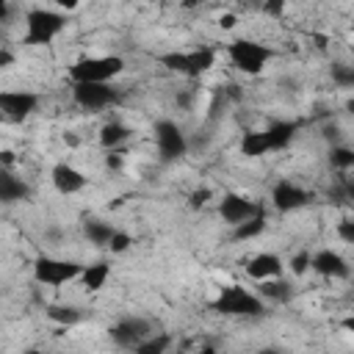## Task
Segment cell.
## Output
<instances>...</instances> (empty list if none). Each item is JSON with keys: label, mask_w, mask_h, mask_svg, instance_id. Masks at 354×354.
Returning a JSON list of instances; mask_svg holds the SVG:
<instances>
[{"label": "cell", "mask_w": 354, "mask_h": 354, "mask_svg": "<svg viewBox=\"0 0 354 354\" xmlns=\"http://www.w3.org/2000/svg\"><path fill=\"white\" fill-rule=\"evenodd\" d=\"M108 332H111V340L116 346H122V348H136L141 340H147L149 335H155L152 332V324L147 318H141V315H127V318L116 321Z\"/></svg>", "instance_id": "10"}, {"label": "cell", "mask_w": 354, "mask_h": 354, "mask_svg": "<svg viewBox=\"0 0 354 354\" xmlns=\"http://www.w3.org/2000/svg\"><path fill=\"white\" fill-rule=\"evenodd\" d=\"M332 83L340 86V88H354V66L332 64Z\"/></svg>", "instance_id": "27"}, {"label": "cell", "mask_w": 354, "mask_h": 354, "mask_svg": "<svg viewBox=\"0 0 354 354\" xmlns=\"http://www.w3.org/2000/svg\"><path fill=\"white\" fill-rule=\"evenodd\" d=\"M80 274H83V266L75 260H64V257H53V254H39L33 260V279L39 285L61 288V285L77 279Z\"/></svg>", "instance_id": "6"}, {"label": "cell", "mask_w": 354, "mask_h": 354, "mask_svg": "<svg viewBox=\"0 0 354 354\" xmlns=\"http://www.w3.org/2000/svg\"><path fill=\"white\" fill-rule=\"evenodd\" d=\"M199 354H216V348H213V346H202Z\"/></svg>", "instance_id": "39"}, {"label": "cell", "mask_w": 354, "mask_h": 354, "mask_svg": "<svg viewBox=\"0 0 354 354\" xmlns=\"http://www.w3.org/2000/svg\"><path fill=\"white\" fill-rule=\"evenodd\" d=\"M257 354H279V351H277V348H271V346H268V348H260V351H257Z\"/></svg>", "instance_id": "40"}, {"label": "cell", "mask_w": 354, "mask_h": 354, "mask_svg": "<svg viewBox=\"0 0 354 354\" xmlns=\"http://www.w3.org/2000/svg\"><path fill=\"white\" fill-rule=\"evenodd\" d=\"M257 296L263 299V301H274V304H285V301H290V296H293V288L285 282V279H266V282H260L257 285Z\"/></svg>", "instance_id": "20"}, {"label": "cell", "mask_w": 354, "mask_h": 354, "mask_svg": "<svg viewBox=\"0 0 354 354\" xmlns=\"http://www.w3.org/2000/svg\"><path fill=\"white\" fill-rule=\"evenodd\" d=\"M124 72V61L119 55H86L69 66L72 83H111Z\"/></svg>", "instance_id": "3"}, {"label": "cell", "mask_w": 354, "mask_h": 354, "mask_svg": "<svg viewBox=\"0 0 354 354\" xmlns=\"http://www.w3.org/2000/svg\"><path fill=\"white\" fill-rule=\"evenodd\" d=\"M44 315L53 324H58V326H77L86 318V313L77 304H47L44 307Z\"/></svg>", "instance_id": "18"}, {"label": "cell", "mask_w": 354, "mask_h": 354, "mask_svg": "<svg viewBox=\"0 0 354 354\" xmlns=\"http://www.w3.org/2000/svg\"><path fill=\"white\" fill-rule=\"evenodd\" d=\"M105 163H108V169H119V166H122V155H119V152H111Z\"/></svg>", "instance_id": "35"}, {"label": "cell", "mask_w": 354, "mask_h": 354, "mask_svg": "<svg viewBox=\"0 0 354 354\" xmlns=\"http://www.w3.org/2000/svg\"><path fill=\"white\" fill-rule=\"evenodd\" d=\"M310 263H313V254H310L307 249H299V252L288 260V266H290V274H293V277H304V274L310 271Z\"/></svg>", "instance_id": "28"}, {"label": "cell", "mask_w": 354, "mask_h": 354, "mask_svg": "<svg viewBox=\"0 0 354 354\" xmlns=\"http://www.w3.org/2000/svg\"><path fill=\"white\" fill-rule=\"evenodd\" d=\"M66 28V17L55 8H30L25 14V44H50L61 30Z\"/></svg>", "instance_id": "4"}, {"label": "cell", "mask_w": 354, "mask_h": 354, "mask_svg": "<svg viewBox=\"0 0 354 354\" xmlns=\"http://www.w3.org/2000/svg\"><path fill=\"white\" fill-rule=\"evenodd\" d=\"M169 348H171V335L155 332V335H149L147 340H141V343L133 348V354H169Z\"/></svg>", "instance_id": "25"}, {"label": "cell", "mask_w": 354, "mask_h": 354, "mask_svg": "<svg viewBox=\"0 0 354 354\" xmlns=\"http://www.w3.org/2000/svg\"><path fill=\"white\" fill-rule=\"evenodd\" d=\"M127 138H130V127L122 124V122H105V124L100 127V144H102L108 152H116Z\"/></svg>", "instance_id": "21"}, {"label": "cell", "mask_w": 354, "mask_h": 354, "mask_svg": "<svg viewBox=\"0 0 354 354\" xmlns=\"http://www.w3.org/2000/svg\"><path fill=\"white\" fill-rule=\"evenodd\" d=\"M260 207H263V202H257V199H252V196H246V194L230 191V194H224L221 202H218V216H221L227 224L238 227V224L249 221Z\"/></svg>", "instance_id": "9"}, {"label": "cell", "mask_w": 354, "mask_h": 354, "mask_svg": "<svg viewBox=\"0 0 354 354\" xmlns=\"http://www.w3.org/2000/svg\"><path fill=\"white\" fill-rule=\"evenodd\" d=\"M158 64L174 75L183 77H199L213 69L216 64V50L213 47H194V50H169L158 55Z\"/></svg>", "instance_id": "1"}, {"label": "cell", "mask_w": 354, "mask_h": 354, "mask_svg": "<svg viewBox=\"0 0 354 354\" xmlns=\"http://www.w3.org/2000/svg\"><path fill=\"white\" fill-rule=\"evenodd\" d=\"M108 277H111V263H105V260H97V263H91V266H83V274H80L83 288L91 290V293L102 290L105 282H108Z\"/></svg>", "instance_id": "19"}, {"label": "cell", "mask_w": 354, "mask_h": 354, "mask_svg": "<svg viewBox=\"0 0 354 354\" xmlns=\"http://www.w3.org/2000/svg\"><path fill=\"white\" fill-rule=\"evenodd\" d=\"M337 235H340L346 243H354V224H351V218H346V221L337 224Z\"/></svg>", "instance_id": "31"}, {"label": "cell", "mask_w": 354, "mask_h": 354, "mask_svg": "<svg viewBox=\"0 0 354 354\" xmlns=\"http://www.w3.org/2000/svg\"><path fill=\"white\" fill-rule=\"evenodd\" d=\"M263 230H266V205H263V207H260L249 221H243V224L232 227V238H235V241H249V238L263 235Z\"/></svg>", "instance_id": "23"}, {"label": "cell", "mask_w": 354, "mask_h": 354, "mask_svg": "<svg viewBox=\"0 0 354 354\" xmlns=\"http://www.w3.org/2000/svg\"><path fill=\"white\" fill-rule=\"evenodd\" d=\"M72 100L83 111H102L119 102V91L111 83H72Z\"/></svg>", "instance_id": "8"}, {"label": "cell", "mask_w": 354, "mask_h": 354, "mask_svg": "<svg viewBox=\"0 0 354 354\" xmlns=\"http://www.w3.org/2000/svg\"><path fill=\"white\" fill-rule=\"evenodd\" d=\"M227 55L243 75H260L266 64L274 58V50L254 39H235L227 44Z\"/></svg>", "instance_id": "5"}, {"label": "cell", "mask_w": 354, "mask_h": 354, "mask_svg": "<svg viewBox=\"0 0 354 354\" xmlns=\"http://www.w3.org/2000/svg\"><path fill=\"white\" fill-rule=\"evenodd\" d=\"M340 326H343L346 332H354V315H348V318H343V321H340Z\"/></svg>", "instance_id": "36"}, {"label": "cell", "mask_w": 354, "mask_h": 354, "mask_svg": "<svg viewBox=\"0 0 354 354\" xmlns=\"http://www.w3.org/2000/svg\"><path fill=\"white\" fill-rule=\"evenodd\" d=\"M50 180L55 185L58 194L69 196V194H77L86 188V174L80 169H75L72 163H55L53 171H50Z\"/></svg>", "instance_id": "14"}, {"label": "cell", "mask_w": 354, "mask_h": 354, "mask_svg": "<svg viewBox=\"0 0 354 354\" xmlns=\"http://www.w3.org/2000/svg\"><path fill=\"white\" fill-rule=\"evenodd\" d=\"M329 163H332V169H337V171L351 169V166H354V149H351V147H343V144H332V147H329Z\"/></svg>", "instance_id": "26"}, {"label": "cell", "mask_w": 354, "mask_h": 354, "mask_svg": "<svg viewBox=\"0 0 354 354\" xmlns=\"http://www.w3.org/2000/svg\"><path fill=\"white\" fill-rule=\"evenodd\" d=\"M324 136H326L329 141H332V138H337V127H335V124H332V127H324Z\"/></svg>", "instance_id": "37"}, {"label": "cell", "mask_w": 354, "mask_h": 354, "mask_svg": "<svg viewBox=\"0 0 354 354\" xmlns=\"http://www.w3.org/2000/svg\"><path fill=\"white\" fill-rule=\"evenodd\" d=\"M351 224H354V216H351Z\"/></svg>", "instance_id": "43"}, {"label": "cell", "mask_w": 354, "mask_h": 354, "mask_svg": "<svg viewBox=\"0 0 354 354\" xmlns=\"http://www.w3.org/2000/svg\"><path fill=\"white\" fill-rule=\"evenodd\" d=\"M346 108H348V111L354 113V100H348V105H346Z\"/></svg>", "instance_id": "42"}, {"label": "cell", "mask_w": 354, "mask_h": 354, "mask_svg": "<svg viewBox=\"0 0 354 354\" xmlns=\"http://www.w3.org/2000/svg\"><path fill=\"white\" fill-rule=\"evenodd\" d=\"M235 22H238V17H235V14H221V17H218V25H221L224 30H232V28H235Z\"/></svg>", "instance_id": "32"}, {"label": "cell", "mask_w": 354, "mask_h": 354, "mask_svg": "<svg viewBox=\"0 0 354 354\" xmlns=\"http://www.w3.org/2000/svg\"><path fill=\"white\" fill-rule=\"evenodd\" d=\"M28 196H30V188L19 177H14L8 169H3L0 171V199H3V205H14V202H22Z\"/></svg>", "instance_id": "17"}, {"label": "cell", "mask_w": 354, "mask_h": 354, "mask_svg": "<svg viewBox=\"0 0 354 354\" xmlns=\"http://www.w3.org/2000/svg\"><path fill=\"white\" fill-rule=\"evenodd\" d=\"M133 246V235L130 232H122V230H116V235L111 238V254H122V252H127Z\"/></svg>", "instance_id": "30"}, {"label": "cell", "mask_w": 354, "mask_h": 354, "mask_svg": "<svg viewBox=\"0 0 354 354\" xmlns=\"http://www.w3.org/2000/svg\"><path fill=\"white\" fill-rule=\"evenodd\" d=\"M39 105V94L33 91H0V111L8 122H25Z\"/></svg>", "instance_id": "12"}, {"label": "cell", "mask_w": 354, "mask_h": 354, "mask_svg": "<svg viewBox=\"0 0 354 354\" xmlns=\"http://www.w3.org/2000/svg\"><path fill=\"white\" fill-rule=\"evenodd\" d=\"M22 354H47V351H41V348H25Z\"/></svg>", "instance_id": "41"}, {"label": "cell", "mask_w": 354, "mask_h": 354, "mask_svg": "<svg viewBox=\"0 0 354 354\" xmlns=\"http://www.w3.org/2000/svg\"><path fill=\"white\" fill-rule=\"evenodd\" d=\"M296 133H299V122H293V119H274V122H268L266 138L271 144V152L290 147L293 138H296Z\"/></svg>", "instance_id": "16"}, {"label": "cell", "mask_w": 354, "mask_h": 354, "mask_svg": "<svg viewBox=\"0 0 354 354\" xmlns=\"http://www.w3.org/2000/svg\"><path fill=\"white\" fill-rule=\"evenodd\" d=\"M11 160H14V152H8V149H6V152H3V163H6V166H11Z\"/></svg>", "instance_id": "38"}, {"label": "cell", "mask_w": 354, "mask_h": 354, "mask_svg": "<svg viewBox=\"0 0 354 354\" xmlns=\"http://www.w3.org/2000/svg\"><path fill=\"white\" fill-rule=\"evenodd\" d=\"M263 11H266V14H274V17H279V14L285 11V3H266V6H263Z\"/></svg>", "instance_id": "33"}, {"label": "cell", "mask_w": 354, "mask_h": 354, "mask_svg": "<svg viewBox=\"0 0 354 354\" xmlns=\"http://www.w3.org/2000/svg\"><path fill=\"white\" fill-rule=\"evenodd\" d=\"M83 235L88 238V243H94V246H111V238L116 235V230L108 224V221H100V218H88L86 224H83Z\"/></svg>", "instance_id": "22"}, {"label": "cell", "mask_w": 354, "mask_h": 354, "mask_svg": "<svg viewBox=\"0 0 354 354\" xmlns=\"http://www.w3.org/2000/svg\"><path fill=\"white\" fill-rule=\"evenodd\" d=\"M155 147H158L160 160L171 163V160H180L188 152V138H185V133L177 122L160 119V122H155Z\"/></svg>", "instance_id": "7"}, {"label": "cell", "mask_w": 354, "mask_h": 354, "mask_svg": "<svg viewBox=\"0 0 354 354\" xmlns=\"http://www.w3.org/2000/svg\"><path fill=\"white\" fill-rule=\"evenodd\" d=\"M310 268H313L315 274L326 277V279H346V277L351 274V268H348V263L343 260V254H337V252H332V249H318V252H313Z\"/></svg>", "instance_id": "13"}, {"label": "cell", "mask_w": 354, "mask_h": 354, "mask_svg": "<svg viewBox=\"0 0 354 354\" xmlns=\"http://www.w3.org/2000/svg\"><path fill=\"white\" fill-rule=\"evenodd\" d=\"M11 64H14V55H11V53L3 47V50H0V69H8Z\"/></svg>", "instance_id": "34"}, {"label": "cell", "mask_w": 354, "mask_h": 354, "mask_svg": "<svg viewBox=\"0 0 354 354\" xmlns=\"http://www.w3.org/2000/svg\"><path fill=\"white\" fill-rule=\"evenodd\" d=\"M282 268H285V266H282L279 254H274V252H260V254H254V257L246 263V274H249L252 279H257V282L282 277Z\"/></svg>", "instance_id": "15"}, {"label": "cell", "mask_w": 354, "mask_h": 354, "mask_svg": "<svg viewBox=\"0 0 354 354\" xmlns=\"http://www.w3.org/2000/svg\"><path fill=\"white\" fill-rule=\"evenodd\" d=\"M210 199H213V191H210V188H205V185H202V188H194V191L188 194V207H191V210H199V207H205Z\"/></svg>", "instance_id": "29"}, {"label": "cell", "mask_w": 354, "mask_h": 354, "mask_svg": "<svg viewBox=\"0 0 354 354\" xmlns=\"http://www.w3.org/2000/svg\"><path fill=\"white\" fill-rule=\"evenodd\" d=\"M241 152H243L246 158H260V155L271 152V144H268V138H266V130H252V133H246V136L241 138Z\"/></svg>", "instance_id": "24"}, {"label": "cell", "mask_w": 354, "mask_h": 354, "mask_svg": "<svg viewBox=\"0 0 354 354\" xmlns=\"http://www.w3.org/2000/svg\"><path fill=\"white\" fill-rule=\"evenodd\" d=\"M310 202H313V194L304 191L301 185H296L293 180H279L271 188V205L279 213H293V210H299V207H304Z\"/></svg>", "instance_id": "11"}, {"label": "cell", "mask_w": 354, "mask_h": 354, "mask_svg": "<svg viewBox=\"0 0 354 354\" xmlns=\"http://www.w3.org/2000/svg\"><path fill=\"white\" fill-rule=\"evenodd\" d=\"M210 310L221 315H243V318H260L266 315V301L246 290L243 285H227L218 290V296L210 301Z\"/></svg>", "instance_id": "2"}]
</instances>
